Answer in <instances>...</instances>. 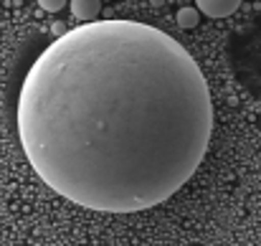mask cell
Returning <instances> with one entry per match:
<instances>
[{
    "instance_id": "obj_4",
    "label": "cell",
    "mask_w": 261,
    "mask_h": 246,
    "mask_svg": "<svg viewBox=\"0 0 261 246\" xmlns=\"http://www.w3.org/2000/svg\"><path fill=\"white\" fill-rule=\"evenodd\" d=\"M175 20H177V26H180V28H185V31H188V28H195V26H198V20H200V10H198L195 5H193V8H190V5H185V8H180V10H177Z\"/></svg>"
},
{
    "instance_id": "obj_1",
    "label": "cell",
    "mask_w": 261,
    "mask_h": 246,
    "mask_svg": "<svg viewBox=\"0 0 261 246\" xmlns=\"http://www.w3.org/2000/svg\"><path fill=\"white\" fill-rule=\"evenodd\" d=\"M213 132L208 82L165 31L96 20L59 36L18 94V137L38 178L101 213H137L177 193Z\"/></svg>"
},
{
    "instance_id": "obj_5",
    "label": "cell",
    "mask_w": 261,
    "mask_h": 246,
    "mask_svg": "<svg viewBox=\"0 0 261 246\" xmlns=\"http://www.w3.org/2000/svg\"><path fill=\"white\" fill-rule=\"evenodd\" d=\"M38 5H41V10L56 13V10H64V8H66V0H41Z\"/></svg>"
},
{
    "instance_id": "obj_2",
    "label": "cell",
    "mask_w": 261,
    "mask_h": 246,
    "mask_svg": "<svg viewBox=\"0 0 261 246\" xmlns=\"http://www.w3.org/2000/svg\"><path fill=\"white\" fill-rule=\"evenodd\" d=\"M195 8L200 13H205L208 18H226V15L236 13L241 8V3L239 0H198Z\"/></svg>"
},
{
    "instance_id": "obj_3",
    "label": "cell",
    "mask_w": 261,
    "mask_h": 246,
    "mask_svg": "<svg viewBox=\"0 0 261 246\" xmlns=\"http://www.w3.org/2000/svg\"><path fill=\"white\" fill-rule=\"evenodd\" d=\"M69 8H71L74 18L76 20H84V26H87V23H96V15L101 10V3L99 0H71Z\"/></svg>"
}]
</instances>
